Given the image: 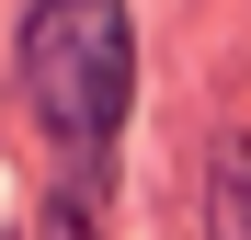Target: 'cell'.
<instances>
[{"label": "cell", "mask_w": 251, "mask_h": 240, "mask_svg": "<svg viewBox=\"0 0 251 240\" xmlns=\"http://www.w3.org/2000/svg\"><path fill=\"white\" fill-rule=\"evenodd\" d=\"M23 92L46 114V137L69 149V172L92 183L114 126H126V92H137V23H126V0H34Z\"/></svg>", "instance_id": "cell-1"}, {"label": "cell", "mask_w": 251, "mask_h": 240, "mask_svg": "<svg viewBox=\"0 0 251 240\" xmlns=\"http://www.w3.org/2000/svg\"><path fill=\"white\" fill-rule=\"evenodd\" d=\"M205 217H217V240H251V137L217 149V172H205Z\"/></svg>", "instance_id": "cell-2"}, {"label": "cell", "mask_w": 251, "mask_h": 240, "mask_svg": "<svg viewBox=\"0 0 251 240\" xmlns=\"http://www.w3.org/2000/svg\"><path fill=\"white\" fill-rule=\"evenodd\" d=\"M46 240H92V229H80V206H57V217H46Z\"/></svg>", "instance_id": "cell-3"}]
</instances>
